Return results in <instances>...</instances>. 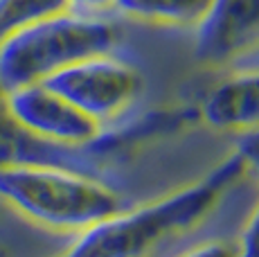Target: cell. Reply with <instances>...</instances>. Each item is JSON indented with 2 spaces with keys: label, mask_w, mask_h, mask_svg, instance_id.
Masks as SVG:
<instances>
[{
  "label": "cell",
  "mask_w": 259,
  "mask_h": 257,
  "mask_svg": "<svg viewBox=\"0 0 259 257\" xmlns=\"http://www.w3.org/2000/svg\"><path fill=\"white\" fill-rule=\"evenodd\" d=\"M241 176H246V167L232 154L203 179L144 205L122 207L81 230L59 257H149L207 219Z\"/></svg>",
  "instance_id": "cell-1"
},
{
  "label": "cell",
  "mask_w": 259,
  "mask_h": 257,
  "mask_svg": "<svg viewBox=\"0 0 259 257\" xmlns=\"http://www.w3.org/2000/svg\"><path fill=\"white\" fill-rule=\"evenodd\" d=\"M0 199L59 232H81L124 207L117 192L91 172L36 162L0 167Z\"/></svg>",
  "instance_id": "cell-2"
},
{
  "label": "cell",
  "mask_w": 259,
  "mask_h": 257,
  "mask_svg": "<svg viewBox=\"0 0 259 257\" xmlns=\"http://www.w3.org/2000/svg\"><path fill=\"white\" fill-rule=\"evenodd\" d=\"M117 41V27L102 16L74 9L54 14L0 46V86L41 83L83 59L113 52Z\"/></svg>",
  "instance_id": "cell-3"
},
{
  "label": "cell",
  "mask_w": 259,
  "mask_h": 257,
  "mask_svg": "<svg viewBox=\"0 0 259 257\" xmlns=\"http://www.w3.org/2000/svg\"><path fill=\"white\" fill-rule=\"evenodd\" d=\"M43 83L70 100L102 126L122 115L140 97L144 86L140 72L111 52L83 59Z\"/></svg>",
  "instance_id": "cell-4"
},
{
  "label": "cell",
  "mask_w": 259,
  "mask_h": 257,
  "mask_svg": "<svg viewBox=\"0 0 259 257\" xmlns=\"http://www.w3.org/2000/svg\"><path fill=\"white\" fill-rule=\"evenodd\" d=\"M7 108L29 136L50 145L83 149L104 131L97 120L43 81L7 91Z\"/></svg>",
  "instance_id": "cell-5"
},
{
  "label": "cell",
  "mask_w": 259,
  "mask_h": 257,
  "mask_svg": "<svg viewBox=\"0 0 259 257\" xmlns=\"http://www.w3.org/2000/svg\"><path fill=\"white\" fill-rule=\"evenodd\" d=\"M259 52V0H212L196 27L194 57L210 68H228Z\"/></svg>",
  "instance_id": "cell-6"
},
{
  "label": "cell",
  "mask_w": 259,
  "mask_h": 257,
  "mask_svg": "<svg viewBox=\"0 0 259 257\" xmlns=\"http://www.w3.org/2000/svg\"><path fill=\"white\" fill-rule=\"evenodd\" d=\"M198 120L230 133L259 128V66L232 72L214 83L198 106Z\"/></svg>",
  "instance_id": "cell-7"
},
{
  "label": "cell",
  "mask_w": 259,
  "mask_h": 257,
  "mask_svg": "<svg viewBox=\"0 0 259 257\" xmlns=\"http://www.w3.org/2000/svg\"><path fill=\"white\" fill-rule=\"evenodd\" d=\"M93 160L99 158L91 149V145L83 149H70L29 136L12 117L7 108V91L0 86V167L36 162V165H63L86 169V165Z\"/></svg>",
  "instance_id": "cell-8"
},
{
  "label": "cell",
  "mask_w": 259,
  "mask_h": 257,
  "mask_svg": "<svg viewBox=\"0 0 259 257\" xmlns=\"http://www.w3.org/2000/svg\"><path fill=\"white\" fill-rule=\"evenodd\" d=\"M210 7L212 0H117L115 3V9L133 21L192 29L201 25Z\"/></svg>",
  "instance_id": "cell-9"
},
{
  "label": "cell",
  "mask_w": 259,
  "mask_h": 257,
  "mask_svg": "<svg viewBox=\"0 0 259 257\" xmlns=\"http://www.w3.org/2000/svg\"><path fill=\"white\" fill-rule=\"evenodd\" d=\"M70 9V0H0V46L34 23Z\"/></svg>",
  "instance_id": "cell-10"
},
{
  "label": "cell",
  "mask_w": 259,
  "mask_h": 257,
  "mask_svg": "<svg viewBox=\"0 0 259 257\" xmlns=\"http://www.w3.org/2000/svg\"><path fill=\"white\" fill-rule=\"evenodd\" d=\"M239 136L241 138H239V142H237L235 154L241 158L243 167H246V174L255 176L259 181V128L239 133Z\"/></svg>",
  "instance_id": "cell-11"
},
{
  "label": "cell",
  "mask_w": 259,
  "mask_h": 257,
  "mask_svg": "<svg viewBox=\"0 0 259 257\" xmlns=\"http://www.w3.org/2000/svg\"><path fill=\"white\" fill-rule=\"evenodd\" d=\"M239 257H259V203L250 212L237 241Z\"/></svg>",
  "instance_id": "cell-12"
},
{
  "label": "cell",
  "mask_w": 259,
  "mask_h": 257,
  "mask_svg": "<svg viewBox=\"0 0 259 257\" xmlns=\"http://www.w3.org/2000/svg\"><path fill=\"white\" fill-rule=\"evenodd\" d=\"M178 257H239V248L235 241L210 239V241H201V244L192 246V248Z\"/></svg>",
  "instance_id": "cell-13"
},
{
  "label": "cell",
  "mask_w": 259,
  "mask_h": 257,
  "mask_svg": "<svg viewBox=\"0 0 259 257\" xmlns=\"http://www.w3.org/2000/svg\"><path fill=\"white\" fill-rule=\"evenodd\" d=\"M117 0H70V9L74 12H83V14H97L104 9L115 7Z\"/></svg>",
  "instance_id": "cell-14"
},
{
  "label": "cell",
  "mask_w": 259,
  "mask_h": 257,
  "mask_svg": "<svg viewBox=\"0 0 259 257\" xmlns=\"http://www.w3.org/2000/svg\"><path fill=\"white\" fill-rule=\"evenodd\" d=\"M0 257H7V253H5V250H3V248H0Z\"/></svg>",
  "instance_id": "cell-15"
}]
</instances>
